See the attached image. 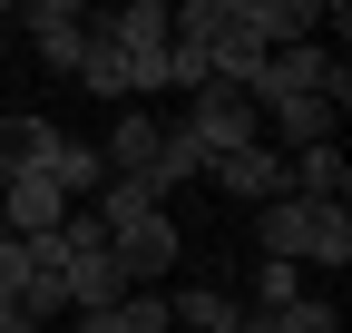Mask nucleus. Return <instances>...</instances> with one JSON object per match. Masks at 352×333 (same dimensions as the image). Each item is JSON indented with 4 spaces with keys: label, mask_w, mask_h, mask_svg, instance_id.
<instances>
[{
    "label": "nucleus",
    "mask_w": 352,
    "mask_h": 333,
    "mask_svg": "<svg viewBox=\"0 0 352 333\" xmlns=\"http://www.w3.org/2000/svg\"><path fill=\"white\" fill-rule=\"evenodd\" d=\"M264 333H342V314H333L323 294H294L284 314H264Z\"/></svg>",
    "instance_id": "obj_20"
},
{
    "label": "nucleus",
    "mask_w": 352,
    "mask_h": 333,
    "mask_svg": "<svg viewBox=\"0 0 352 333\" xmlns=\"http://www.w3.org/2000/svg\"><path fill=\"white\" fill-rule=\"evenodd\" d=\"M264 118H274V138H284V157H294V147H323L342 108H333V98L314 89V98H284V108H264Z\"/></svg>",
    "instance_id": "obj_13"
},
{
    "label": "nucleus",
    "mask_w": 352,
    "mask_h": 333,
    "mask_svg": "<svg viewBox=\"0 0 352 333\" xmlns=\"http://www.w3.org/2000/svg\"><path fill=\"white\" fill-rule=\"evenodd\" d=\"M108 39V50H127V59H147V50H166V0H127V10H108V20H88Z\"/></svg>",
    "instance_id": "obj_10"
},
{
    "label": "nucleus",
    "mask_w": 352,
    "mask_h": 333,
    "mask_svg": "<svg viewBox=\"0 0 352 333\" xmlns=\"http://www.w3.org/2000/svg\"><path fill=\"white\" fill-rule=\"evenodd\" d=\"M108 255H118V275H127V294H157V284L176 275V255H186V235H176V216H147V226L108 235Z\"/></svg>",
    "instance_id": "obj_3"
},
{
    "label": "nucleus",
    "mask_w": 352,
    "mask_h": 333,
    "mask_svg": "<svg viewBox=\"0 0 352 333\" xmlns=\"http://www.w3.org/2000/svg\"><path fill=\"white\" fill-rule=\"evenodd\" d=\"M206 78H215V50H196V39L166 30V98H196Z\"/></svg>",
    "instance_id": "obj_17"
},
{
    "label": "nucleus",
    "mask_w": 352,
    "mask_h": 333,
    "mask_svg": "<svg viewBox=\"0 0 352 333\" xmlns=\"http://www.w3.org/2000/svg\"><path fill=\"white\" fill-rule=\"evenodd\" d=\"M157 147H166V118H157V108H127L98 157H108V177H147V186H157ZM157 196H166V186H157Z\"/></svg>",
    "instance_id": "obj_6"
},
{
    "label": "nucleus",
    "mask_w": 352,
    "mask_h": 333,
    "mask_svg": "<svg viewBox=\"0 0 352 333\" xmlns=\"http://www.w3.org/2000/svg\"><path fill=\"white\" fill-rule=\"evenodd\" d=\"M0 245H10V226H0Z\"/></svg>",
    "instance_id": "obj_23"
},
{
    "label": "nucleus",
    "mask_w": 352,
    "mask_h": 333,
    "mask_svg": "<svg viewBox=\"0 0 352 333\" xmlns=\"http://www.w3.org/2000/svg\"><path fill=\"white\" fill-rule=\"evenodd\" d=\"M264 59H274V50H264V39L245 30V10H235V20H226V39H215V78L254 98V69H264Z\"/></svg>",
    "instance_id": "obj_14"
},
{
    "label": "nucleus",
    "mask_w": 352,
    "mask_h": 333,
    "mask_svg": "<svg viewBox=\"0 0 352 333\" xmlns=\"http://www.w3.org/2000/svg\"><path fill=\"white\" fill-rule=\"evenodd\" d=\"M176 128H186L206 157H226V147H254V128H264V118H254V98H245V89L206 78V89H196L186 108H176Z\"/></svg>",
    "instance_id": "obj_2"
},
{
    "label": "nucleus",
    "mask_w": 352,
    "mask_h": 333,
    "mask_svg": "<svg viewBox=\"0 0 352 333\" xmlns=\"http://www.w3.org/2000/svg\"><path fill=\"white\" fill-rule=\"evenodd\" d=\"M314 89L342 108V98H352V69H342V59H323L314 39H303V50H274V59L254 69V118H264V108H284V98H314Z\"/></svg>",
    "instance_id": "obj_1"
},
{
    "label": "nucleus",
    "mask_w": 352,
    "mask_h": 333,
    "mask_svg": "<svg viewBox=\"0 0 352 333\" xmlns=\"http://www.w3.org/2000/svg\"><path fill=\"white\" fill-rule=\"evenodd\" d=\"M254 216H264V255H274V265H303V226H314V206H303V196H274V206H254Z\"/></svg>",
    "instance_id": "obj_15"
},
{
    "label": "nucleus",
    "mask_w": 352,
    "mask_h": 333,
    "mask_svg": "<svg viewBox=\"0 0 352 333\" xmlns=\"http://www.w3.org/2000/svg\"><path fill=\"white\" fill-rule=\"evenodd\" d=\"M39 177H50V186H59L69 206H88V196L108 186V157H98V147H78V138H59V147H50V166H39Z\"/></svg>",
    "instance_id": "obj_12"
},
{
    "label": "nucleus",
    "mask_w": 352,
    "mask_h": 333,
    "mask_svg": "<svg viewBox=\"0 0 352 333\" xmlns=\"http://www.w3.org/2000/svg\"><path fill=\"white\" fill-rule=\"evenodd\" d=\"M50 147H59L50 118H30V108L0 118V177H39V166H50Z\"/></svg>",
    "instance_id": "obj_9"
},
{
    "label": "nucleus",
    "mask_w": 352,
    "mask_h": 333,
    "mask_svg": "<svg viewBox=\"0 0 352 333\" xmlns=\"http://www.w3.org/2000/svg\"><path fill=\"white\" fill-rule=\"evenodd\" d=\"M0 50H10V10H0Z\"/></svg>",
    "instance_id": "obj_22"
},
{
    "label": "nucleus",
    "mask_w": 352,
    "mask_h": 333,
    "mask_svg": "<svg viewBox=\"0 0 352 333\" xmlns=\"http://www.w3.org/2000/svg\"><path fill=\"white\" fill-rule=\"evenodd\" d=\"M303 265H352V216H342V206H314V226H303Z\"/></svg>",
    "instance_id": "obj_16"
},
{
    "label": "nucleus",
    "mask_w": 352,
    "mask_h": 333,
    "mask_svg": "<svg viewBox=\"0 0 352 333\" xmlns=\"http://www.w3.org/2000/svg\"><path fill=\"white\" fill-rule=\"evenodd\" d=\"M118 294H127V275H118V255H108V245L69 265V314H78V323H98V314H108Z\"/></svg>",
    "instance_id": "obj_11"
},
{
    "label": "nucleus",
    "mask_w": 352,
    "mask_h": 333,
    "mask_svg": "<svg viewBox=\"0 0 352 333\" xmlns=\"http://www.w3.org/2000/svg\"><path fill=\"white\" fill-rule=\"evenodd\" d=\"M20 30H30V50L50 59L59 78H78V50H88V10H78V0H30Z\"/></svg>",
    "instance_id": "obj_4"
},
{
    "label": "nucleus",
    "mask_w": 352,
    "mask_h": 333,
    "mask_svg": "<svg viewBox=\"0 0 352 333\" xmlns=\"http://www.w3.org/2000/svg\"><path fill=\"white\" fill-rule=\"evenodd\" d=\"M59 216H69V196L50 177H0V226H10V235H50Z\"/></svg>",
    "instance_id": "obj_7"
},
{
    "label": "nucleus",
    "mask_w": 352,
    "mask_h": 333,
    "mask_svg": "<svg viewBox=\"0 0 352 333\" xmlns=\"http://www.w3.org/2000/svg\"><path fill=\"white\" fill-rule=\"evenodd\" d=\"M78 78H88L98 98H127V50H108V39L88 30V50H78Z\"/></svg>",
    "instance_id": "obj_19"
},
{
    "label": "nucleus",
    "mask_w": 352,
    "mask_h": 333,
    "mask_svg": "<svg viewBox=\"0 0 352 333\" xmlns=\"http://www.w3.org/2000/svg\"><path fill=\"white\" fill-rule=\"evenodd\" d=\"M88 333H166V294H118Z\"/></svg>",
    "instance_id": "obj_18"
},
{
    "label": "nucleus",
    "mask_w": 352,
    "mask_h": 333,
    "mask_svg": "<svg viewBox=\"0 0 352 333\" xmlns=\"http://www.w3.org/2000/svg\"><path fill=\"white\" fill-rule=\"evenodd\" d=\"M235 10H245V30L264 39V50H303V39L323 30V10H314V0H235Z\"/></svg>",
    "instance_id": "obj_8"
},
{
    "label": "nucleus",
    "mask_w": 352,
    "mask_h": 333,
    "mask_svg": "<svg viewBox=\"0 0 352 333\" xmlns=\"http://www.w3.org/2000/svg\"><path fill=\"white\" fill-rule=\"evenodd\" d=\"M294 294H303V265H274V255H264L254 265V314H284Z\"/></svg>",
    "instance_id": "obj_21"
},
{
    "label": "nucleus",
    "mask_w": 352,
    "mask_h": 333,
    "mask_svg": "<svg viewBox=\"0 0 352 333\" xmlns=\"http://www.w3.org/2000/svg\"><path fill=\"white\" fill-rule=\"evenodd\" d=\"M206 177L226 186V196H245V206H274V196H294L284 186V147H226V157H206Z\"/></svg>",
    "instance_id": "obj_5"
}]
</instances>
